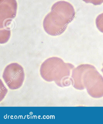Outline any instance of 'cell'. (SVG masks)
<instances>
[{"label":"cell","instance_id":"6da1fadb","mask_svg":"<svg viewBox=\"0 0 103 124\" xmlns=\"http://www.w3.org/2000/svg\"><path fill=\"white\" fill-rule=\"evenodd\" d=\"M74 87L76 89L86 88L94 98L103 96V78L94 66L81 64L73 69L71 76Z\"/></svg>","mask_w":103,"mask_h":124},{"label":"cell","instance_id":"7a4b0ae2","mask_svg":"<svg viewBox=\"0 0 103 124\" xmlns=\"http://www.w3.org/2000/svg\"><path fill=\"white\" fill-rule=\"evenodd\" d=\"M75 15V10L71 4L63 1L56 2L44 20V29L50 35H60L65 32Z\"/></svg>","mask_w":103,"mask_h":124},{"label":"cell","instance_id":"3957f363","mask_svg":"<svg viewBox=\"0 0 103 124\" xmlns=\"http://www.w3.org/2000/svg\"><path fill=\"white\" fill-rule=\"evenodd\" d=\"M73 65L64 62L62 59L56 57L47 59L41 64L40 73L43 79L48 82L54 81L60 87L69 85L72 82L70 77Z\"/></svg>","mask_w":103,"mask_h":124},{"label":"cell","instance_id":"277c9868","mask_svg":"<svg viewBox=\"0 0 103 124\" xmlns=\"http://www.w3.org/2000/svg\"><path fill=\"white\" fill-rule=\"evenodd\" d=\"M2 77L9 88L17 89L22 86L24 80L23 67L17 63L10 64L5 69Z\"/></svg>","mask_w":103,"mask_h":124},{"label":"cell","instance_id":"5b68a950","mask_svg":"<svg viewBox=\"0 0 103 124\" xmlns=\"http://www.w3.org/2000/svg\"><path fill=\"white\" fill-rule=\"evenodd\" d=\"M17 4L16 0H0V27L4 28L15 17Z\"/></svg>","mask_w":103,"mask_h":124},{"label":"cell","instance_id":"8992f818","mask_svg":"<svg viewBox=\"0 0 103 124\" xmlns=\"http://www.w3.org/2000/svg\"><path fill=\"white\" fill-rule=\"evenodd\" d=\"M1 43H4L7 42L9 39L10 35V31L9 30H3L2 32H0Z\"/></svg>","mask_w":103,"mask_h":124},{"label":"cell","instance_id":"52a82bcc","mask_svg":"<svg viewBox=\"0 0 103 124\" xmlns=\"http://www.w3.org/2000/svg\"><path fill=\"white\" fill-rule=\"evenodd\" d=\"M95 23L98 29L103 33V13L97 16Z\"/></svg>","mask_w":103,"mask_h":124},{"label":"cell","instance_id":"ba28073f","mask_svg":"<svg viewBox=\"0 0 103 124\" xmlns=\"http://www.w3.org/2000/svg\"><path fill=\"white\" fill-rule=\"evenodd\" d=\"M86 3H91L94 5H99L103 3V0H83Z\"/></svg>","mask_w":103,"mask_h":124},{"label":"cell","instance_id":"9c48e42d","mask_svg":"<svg viewBox=\"0 0 103 124\" xmlns=\"http://www.w3.org/2000/svg\"><path fill=\"white\" fill-rule=\"evenodd\" d=\"M103 68L102 69L101 71H102V72H103Z\"/></svg>","mask_w":103,"mask_h":124}]
</instances>
